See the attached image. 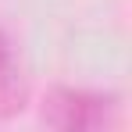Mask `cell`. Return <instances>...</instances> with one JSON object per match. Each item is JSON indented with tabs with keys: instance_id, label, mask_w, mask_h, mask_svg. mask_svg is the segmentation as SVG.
I'll return each instance as SVG.
<instances>
[{
	"instance_id": "cell-2",
	"label": "cell",
	"mask_w": 132,
	"mask_h": 132,
	"mask_svg": "<svg viewBox=\"0 0 132 132\" xmlns=\"http://www.w3.org/2000/svg\"><path fill=\"white\" fill-rule=\"evenodd\" d=\"M25 89L18 79V64H14V54H11V39L4 36L0 29V118H11L25 107Z\"/></svg>"
},
{
	"instance_id": "cell-1",
	"label": "cell",
	"mask_w": 132,
	"mask_h": 132,
	"mask_svg": "<svg viewBox=\"0 0 132 132\" xmlns=\"http://www.w3.org/2000/svg\"><path fill=\"white\" fill-rule=\"evenodd\" d=\"M114 96L89 89H57L43 107V121L54 129H104L114 121Z\"/></svg>"
}]
</instances>
